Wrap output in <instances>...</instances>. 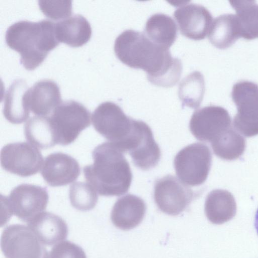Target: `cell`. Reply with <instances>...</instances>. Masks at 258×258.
Here are the masks:
<instances>
[{
  "label": "cell",
  "instance_id": "ffe728a7",
  "mask_svg": "<svg viewBox=\"0 0 258 258\" xmlns=\"http://www.w3.org/2000/svg\"><path fill=\"white\" fill-rule=\"evenodd\" d=\"M228 115L226 111L220 106L210 105L195 111L189 121V130L198 140L208 141L211 139L214 127Z\"/></svg>",
  "mask_w": 258,
  "mask_h": 258
},
{
  "label": "cell",
  "instance_id": "8992f818",
  "mask_svg": "<svg viewBox=\"0 0 258 258\" xmlns=\"http://www.w3.org/2000/svg\"><path fill=\"white\" fill-rule=\"evenodd\" d=\"M7 218L14 215L26 222L46 208L48 195L46 188L34 184H21L4 199Z\"/></svg>",
  "mask_w": 258,
  "mask_h": 258
},
{
  "label": "cell",
  "instance_id": "5bb4252c",
  "mask_svg": "<svg viewBox=\"0 0 258 258\" xmlns=\"http://www.w3.org/2000/svg\"><path fill=\"white\" fill-rule=\"evenodd\" d=\"M26 223L44 245H55L66 239L68 234V227L65 221L50 212L40 213Z\"/></svg>",
  "mask_w": 258,
  "mask_h": 258
},
{
  "label": "cell",
  "instance_id": "7402d4cb",
  "mask_svg": "<svg viewBox=\"0 0 258 258\" xmlns=\"http://www.w3.org/2000/svg\"><path fill=\"white\" fill-rule=\"evenodd\" d=\"M25 138L31 144L46 149L57 144L54 130L49 117L34 116L24 126Z\"/></svg>",
  "mask_w": 258,
  "mask_h": 258
},
{
  "label": "cell",
  "instance_id": "ba28073f",
  "mask_svg": "<svg viewBox=\"0 0 258 258\" xmlns=\"http://www.w3.org/2000/svg\"><path fill=\"white\" fill-rule=\"evenodd\" d=\"M44 246L27 226L10 225L2 233L1 248L6 258H49Z\"/></svg>",
  "mask_w": 258,
  "mask_h": 258
},
{
  "label": "cell",
  "instance_id": "5b68a950",
  "mask_svg": "<svg viewBox=\"0 0 258 258\" xmlns=\"http://www.w3.org/2000/svg\"><path fill=\"white\" fill-rule=\"evenodd\" d=\"M210 150L205 145L196 143L180 150L174 159V167L179 179L192 186L206 180L211 163Z\"/></svg>",
  "mask_w": 258,
  "mask_h": 258
},
{
  "label": "cell",
  "instance_id": "d6986e66",
  "mask_svg": "<svg viewBox=\"0 0 258 258\" xmlns=\"http://www.w3.org/2000/svg\"><path fill=\"white\" fill-rule=\"evenodd\" d=\"M241 37L239 22L235 14H224L215 18L208 32L211 43L217 48L224 49Z\"/></svg>",
  "mask_w": 258,
  "mask_h": 258
},
{
  "label": "cell",
  "instance_id": "9c48e42d",
  "mask_svg": "<svg viewBox=\"0 0 258 258\" xmlns=\"http://www.w3.org/2000/svg\"><path fill=\"white\" fill-rule=\"evenodd\" d=\"M120 150L128 152L134 164L144 170L156 166L161 157L151 128L141 120H135L133 130Z\"/></svg>",
  "mask_w": 258,
  "mask_h": 258
},
{
  "label": "cell",
  "instance_id": "3957f363",
  "mask_svg": "<svg viewBox=\"0 0 258 258\" xmlns=\"http://www.w3.org/2000/svg\"><path fill=\"white\" fill-rule=\"evenodd\" d=\"M55 23L49 20L38 22L21 21L10 26L6 33V43L21 55V62L28 70L38 67L48 52L59 43Z\"/></svg>",
  "mask_w": 258,
  "mask_h": 258
},
{
  "label": "cell",
  "instance_id": "7a4b0ae2",
  "mask_svg": "<svg viewBox=\"0 0 258 258\" xmlns=\"http://www.w3.org/2000/svg\"><path fill=\"white\" fill-rule=\"evenodd\" d=\"M93 163L83 169L84 176L100 195L120 196L127 192L133 178L123 152L114 144L105 142L92 152Z\"/></svg>",
  "mask_w": 258,
  "mask_h": 258
},
{
  "label": "cell",
  "instance_id": "4fadbf2b",
  "mask_svg": "<svg viewBox=\"0 0 258 258\" xmlns=\"http://www.w3.org/2000/svg\"><path fill=\"white\" fill-rule=\"evenodd\" d=\"M41 173L49 185L59 186L76 180L80 175V168L75 158L67 154L57 152L46 157Z\"/></svg>",
  "mask_w": 258,
  "mask_h": 258
},
{
  "label": "cell",
  "instance_id": "83f0119b",
  "mask_svg": "<svg viewBox=\"0 0 258 258\" xmlns=\"http://www.w3.org/2000/svg\"><path fill=\"white\" fill-rule=\"evenodd\" d=\"M49 258H87L83 249L69 241L54 245L49 253Z\"/></svg>",
  "mask_w": 258,
  "mask_h": 258
},
{
  "label": "cell",
  "instance_id": "52a82bcc",
  "mask_svg": "<svg viewBox=\"0 0 258 258\" xmlns=\"http://www.w3.org/2000/svg\"><path fill=\"white\" fill-rule=\"evenodd\" d=\"M91 120L95 130L117 146L131 135L135 120L126 116L118 105L110 101L100 104L94 111Z\"/></svg>",
  "mask_w": 258,
  "mask_h": 258
},
{
  "label": "cell",
  "instance_id": "e0dca14e",
  "mask_svg": "<svg viewBox=\"0 0 258 258\" xmlns=\"http://www.w3.org/2000/svg\"><path fill=\"white\" fill-rule=\"evenodd\" d=\"M61 103L59 88L50 80L39 81L29 89L28 104L35 114L45 116Z\"/></svg>",
  "mask_w": 258,
  "mask_h": 258
},
{
  "label": "cell",
  "instance_id": "484cf974",
  "mask_svg": "<svg viewBox=\"0 0 258 258\" xmlns=\"http://www.w3.org/2000/svg\"><path fill=\"white\" fill-rule=\"evenodd\" d=\"M69 199L74 208L86 211L95 207L98 198L96 190L90 184L79 181L70 186Z\"/></svg>",
  "mask_w": 258,
  "mask_h": 258
},
{
  "label": "cell",
  "instance_id": "8fae6325",
  "mask_svg": "<svg viewBox=\"0 0 258 258\" xmlns=\"http://www.w3.org/2000/svg\"><path fill=\"white\" fill-rule=\"evenodd\" d=\"M43 157L37 147L26 142L10 143L1 151V164L6 171L22 177L38 173L43 165Z\"/></svg>",
  "mask_w": 258,
  "mask_h": 258
},
{
  "label": "cell",
  "instance_id": "6da1fadb",
  "mask_svg": "<svg viewBox=\"0 0 258 258\" xmlns=\"http://www.w3.org/2000/svg\"><path fill=\"white\" fill-rule=\"evenodd\" d=\"M114 50L117 57L128 67L144 70L150 82L169 88L179 81L181 61L173 57L169 49L152 42L144 33L125 30L116 38Z\"/></svg>",
  "mask_w": 258,
  "mask_h": 258
},
{
  "label": "cell",
  "instance_id": "d4e9b609",
  "mask_svg": "<svg viewBox=\"0 0 258 258\" xmlns=\"http://www.w3.org/2000/svg\"><path fill=\"white\" fill-rule=\"evenodd\" d=\"M205 91L203 75L199 71H195L182 80L178 86V94L183 105L197 108L203 100Z\"/></svg>",
  "mask_w": 258,
  "mask_h": 258
},
{
  "label": "cell",
  "instance_id": "9a60e30c",
  "mask_svg": "<svg viewBox=\"0 0 258 258\" xmlns=\"http://www.w3.org/2000/svg\"><path fill=\"white\" fill-rule=\"evenodd\" d=\"M146 205L141 198L127 194L116 201L111 212V220L117 228L128 230L139 225L144 219Z\"/></svg>",
  "mask_w": 258,
  "mask_h": 258
},
{
  "label": "cell",
  "instance_id": "2e32d148",
  "mask_svg": "<svg viewBox=\"0 0 258 258\" xmlns=\"http://www.w3.org/2000/svg\"><path fill=\"white\" fill-rule=\"evenodd\" d=\"M29 89L24 80L18 79L11 85L6 92L3 114L10 122L20 124L28 118L30 112L28 104Z\"/></svg>",
  "mask_w": 258,
  "mask_h": 258
},
{
  "label": "cell",
  "instance_id": "44dd1931",
  "mask_svg": "<svg viewBox=\"0 0 258 258\" xmlns=\"http://www.w3.org/2000/svg\"><path fill=\"white\" fill-rule=\"evenodd\" d=\"M146 36L157 45L169 49L177 36V27L173 20L164 14H155L146 22Z\"/></svg>",
  "mask_w": 258,
  "mask_h": 258
},
{
  "label": "cell",
  "instance_id": "4316f807",
  "mask_svg": "<svg viewBox=\"0 0 258 258\" xmlns=\"http://www.w3.org/2000/svg\"><path fill=\"white\" fill-rule=\"evenodd\" d=\"M38 4L42 12L52 19L67 18L72 14L71 1H39Z\"/></svg>",
  "mask_w": 258,
  "mask_h": 258
},
{
  "label": "cell",
  "instance_id": "7c38bea8",
  "mask_svg": "<svg viewBox=\"0 0 258 258\" xmlns=\"http://www.w3.org/2000/svg\"><path fill=\"white\" fill-rule=\"evenodd\" d=\"M173 16L181 34L195 40L205 38L213 21L206 8L195 4L182 5L174 11Z\"/></svg>",
  "mask_w": 258,
  "mask_h": 258
},
{
  "label": "cell",
  "instance_id": "cb8c5ba5",
  "mask_svg": "<svg viewBox=\"0 0 258 258\" xmlns=\"http://www.w3.org/2000/svg\"><path fill=\"white\" fill-rule=\"evenodd\" d=\"M231 96L241 113L258 115V85L247 80L236 82Z\"/></svg>",
  "mask_w": 258,
  "mask_h": 258
},
{
  "label": "cell",
  "instance_id": "30bf717a",
  "mask_svg": "<svg viewBox=\"0 0 258 258\" xmlns=\"http://www.w3.org/2000/svg\"><path fill=\"white\" fill-rule=\"evenodd\" d=\"M196 194L176 177L168 175L156 180L154 199L163 213L176 216L183 212L195 199Z\"/></svg>",
  "mask_w": 258,
  "mask_h": 258
},
{
  "label": "cell",
  "instance_id": "f1b7e54d",
  "mask_svg": "<svg viewBox=\"0 0 258 258\" xmlns=\"http://www.w3.org/2000/svg\"><path fill=\"white\" fill-rule=\"evenodd\" d=\"M254 225L256 233L258 235V209L255 213V217H254Z\"/></svg>",
  "mask_w": 258,
  "mask_h": 258
},
{
  "label": "cell",
  "instance_id": "ac0fdd59",
  "mask_svg": "<svg viewBox=\"0 0 258 258\" xmlns=\"http://www.w3.org/2000/svg\"><path fill=\"white\" fill-rule=\"evenodd\" d=\"M57 40L74 47L81 46L90 39L92 29L90 23L81 15H75L55 23Z\"/></svg>",
  "mask_w": 258,
  "mask_h": 258
},
{
  "label": "cell",
  "instance_id": "277c9868",
  "mask_svg": "<svg viewBox=\"0 0 258 258\" xmlns=\"http://www.w3.org/2000/svg\"><path fill=\"white\" fill-rule=\"evenodd\" d=\"M57 144L68 145L91 123V114L82 104L74 100L61 102L49 117Z\"/></svg>",
  "mask_w": 258,
  "mask_h": 258
},
{
  "label": "cell",
  "instance_id": "603a6c76",
  "mask_svg": "<svg viewBox=\"0 0 258 258\" xmlns=\"http://www.w3.org/2000/svg\"><path fill=\"white\" fill-rule=\"evenodd\" d=\"M236 11L241 36L246 39L258 38V4L254 1H230Z\"/></svg>",
  "mask_w": 258,
  "mask_h": 258
}]
</instances>
